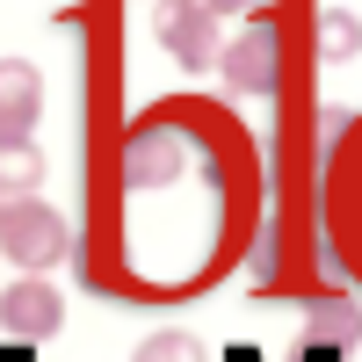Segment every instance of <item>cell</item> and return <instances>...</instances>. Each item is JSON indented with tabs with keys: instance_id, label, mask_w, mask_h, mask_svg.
Returning <instances> with one entry per match:
<instances>
[{
	"instance_id": "obj_1",
	"label": "cell",
	"mask_w": 362,
	"mask_h": 362,
	"mask_svg": "<svg viewBox=\"0 0 362 362\" xmlns=\"http://www.w3.org/2000/svg\"><path fill=\"white\" fill-rule=\"evenodd\" d=\"M0 254H8L22 276H44L51 261H66V218L44 196H8L0 203Z\"/></svg>"
},
{
	"instance_id": "obj_7",
	"label": "cell",
	"mask_w": 362,
	"mask_h": 362,
	"mask_svg": "<svg viewBox=\"0 0 362 362\" xmlns=\"http://www.w3.org/2000/svg\"><path fill=\"white\" fill-rule=\"evenodd\" d=\"M37 174H44V153L29 138H0V181L8 189H37Z\"/></svg>"
},
{
	"instance_id": "obj_9",
	"label": "cell",
	"mask_w": 362,
	"mask_h": 362,
	"mask_svg": "<svg viewBox=\"0 0 362 362\" xmlns=\"http://www.w3.org/2000/svg\"><path fill=\"white\" fill-rule=\"evenodd\" d=\"M210 8H218V15H239V8H254V0H210Z\"/></svg>"
},
{
	"instance_id": "obj_4",
	"label": "cell",
	"mask_w": 362,
	"mask_h": 362,
	"mask_svg": "<svg viewBox=\"0 0 362 362\" xmlns=\"http://www.w3.org/2000/svg\"><path fill=\"white\" fill-rule=\"evenodd\" d=\"M37 109H44V80H37V66L0 58V138H29Z\"/></svg>"
},
{
	"instance_id": "obj_8",
	"label": "cell",
	"mask_w": 362,
	"mask_h": 362,
	"mask_svg": "<svg viewBox=\"0 0 362 362\" xmlns=\"http://www.w3.org/2000/svg\"><path fill=\"white\" fill-rule=\"evenodd\" d=\"M145 362H196V348H189V341H153Z\"/></svg>"
},
{
	"instance_id": "obj_5",
	"label": "cell",
	"mask_w": 362,
	"mask_h": 362,
	"mask_svg": "<svg viewBox=\"0 0 362 362\" xmlns=\"http://www.w3.org/2000/svg\"><path fill=\"white\" fill-rule=\"evenodd\" d=\"M276 22H254L247 37H239L232 51H225V73H232V87H268L276 80Z\"/></svg>"
},
{
	"instance_id": "obj_3",
	"label": "cell",
	"mask_w": 362,
	"mask_h": 362,
	"mask_svg": "<svg viewBox=\"0 0 362 362\" xmlns=\"http://www.w3.org/2000/svg\"><path fill=\"white\" fill-rule=\"evenodd\" d=\"M66 326V297H58L44 276H22L0 290V334L8 341H51Z\"/></svg>"
},
{
	"instance_id": "obj_6",
	"label": "cell",
	"mask_w": 362,
	"mask_h": 362,
	"mask_svg": "<svg viewBox=\"0 0 362 362\" xmlns=\"http://www.w3.org/2000/svg\"><path fill=\"white\" fill-rule=\"evenodd\" d=\"M362 51V22L348 15V8H326L319 15V58H334V66H341V58H355Z\"/></svg>"
},
{
	"instance_id": "obj_2",
	"label": "cell",
	"mask_w": 362,
	"mask_h": 362,
	"mask_svg": "<svg viewBox=\"0 0 362 362\" xmlns=\"http://www.w3.org/2000/svg\"><path fill=\"white\" fill-rule=\"evenodd\" d=\"M153 29H160V44L174 51V66H189V73L218 66V8H210V0H160Z\"/></svg>"
}]
</instances>
